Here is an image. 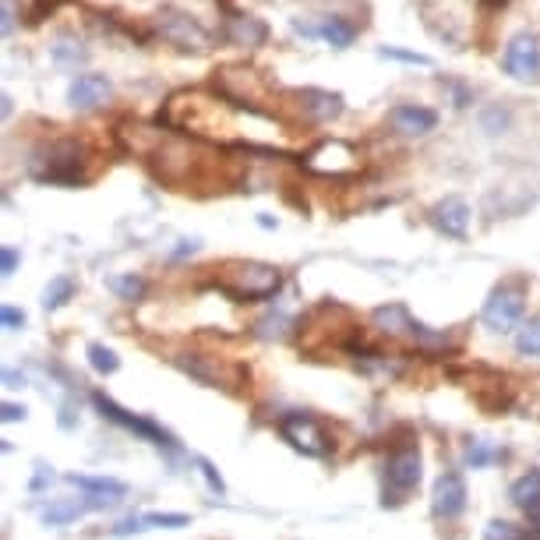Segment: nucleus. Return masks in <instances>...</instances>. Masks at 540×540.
<instances>
[{
  "instance_id": "bb28decb",
  "label": "nucleus",
  "mask_w": 540,
  "mask_h": 540,
  "mask_svg": "<svg viewBox=\"0 0 540 540\" xmlns=\"http://www.w3.org/2000/svg\"><path fill=\"white\" fill-rule=\"evenodd\" d=\"M502 456V449H495L491 442H484V438H477V442L466 445V466H473V470H480V466L495 463V459Z\"/></svg>"
},
{
  "instance_id": "7c9ffc66",
  "label": "nucleus",
  "mask_w": 540,
  "mask_h": 540,
  "mask_svg": "<svg viewBox=\"0 0 540 540\" xmlns=\"http://www.w3.org/2000/svg\"><path fill=\"white\" fill-rule=\"evenodd\" d=\"M18 25V0H0V32L11 36Z\"/></svg>"
},
{
  "instance_id": "1a4fd4ad",
  "label": "nucleus",
  "mask_w": 540,
  "mask_h": 540,
  "mask_svg": "<svg viewBox=\"0 0 540 540\" xmlns=\"http://www.w3.org/2000/svg\"><path fill=\"white\" fill-rule=\"evenodd\" d=\"M110 96H113V85L106 75H78L75 82L68 85V103L82 113L99 110Z\"/></svg>"
},
{
  "instance_id": "423d86ee",
  "label": "nucleus",
  "mask_w": 540,
  "mask_h": 540,
  "mask_svg": "<svg viewBox=\"0 0 540 540\" xmlns=\"http://www.w3.org/2000/svg\"><path fill=\"white\" fill-rule=\"evenodd\" d=\"M505 71L519 82H533L540 71V46L533 32H519L509 39V50H505Z\"/></svg>"
},
{
  "instance_id": "a878e982",
  "label": "nucleus",
  "mask_w": 540,
  "mask_h": 540,
  "mask_svg": "<svg viewBox=\"0 0 540 540\" xmlns=\"http://www.w3.org/2000/svg\"><path fill=\"white\" fill-rule=\"evenodd\" d=\"M85 353H89L92 371H99V375H113V371L120 368V357L103 343H89V350H85Z\"/></svg>"
},
{
  "instance_id": "58836bf2",
  "label": "nucleus",
  "mask_w": 540,
  "mask_h": 540,
  "mask_svg": "<svg viewBox=\"0 0 540 540\" xmlns=\"http://www.w3.org/2000/svg\"><path fill=\"white\" fill-rule=\"evenodd\" d=\"M533 533H537V537H540V509L533 512Z\"/></svg>"
},
{
  "instance_id": "39448f33",
  "label": "nucleus",
  "mask_w": 540,
  "mask_h": 540,
  "mask_svg": "<svg viewBox=\"0 0 540 540\" xmlns=\"http://www.w3.org/2000/svg\"><path fill=\"white\" fill-rule=\"evenodd\" d=\"M92 403H96V410L103 413L106 420H113L117 428L135 431L138 438H145V442L159 445V449H173V438L166 435V431L159 428V424H152V420H145V417H135V413H128V410H120V406L113 403L110 396H103V392H92Z\"/></svg>"
},
{
  "instance_id": "393cba45",
  "label": "nucleus",
  "mask_w": 540,
  "mask_h": 540,
  "mask_svg": "<svg viewBox=\"0 0 540 540\" xmlns=\"http://www.w3.org/2000/svg\"><path fill=\"white\" fill-rule=\"evenodd\" d=\"M484 540H540V537L523 530V526L509 523V519H491L488 530H484Z\"/></svg>"
},
{
  "instance_id": "dca6fc26",
  "label": "nucleus",
  "mask_w": 540,
  "mask_h": 540,
  "mask_svg": "<svg viewBox=\"0 0 540 540\" xmlns=\"http://www.w3.org/2000/svg\"><path fill=\"white\" fill-rule=\"evenodd\" d=\"M226 39L237 46H262L269 39V25L262 18H251V15H233L226 22Z\"/></svg>"
},
{
  "instance_id": "7ed1b4c3",
  "label": "nucleus",
  "mask_w": 540,
  "mask_h": 540,
  "mask_svg": "<svg viewBox=\"0 0 540 540\" xmlns=\"http://www.w3.org/2000/svg\"><path fill=\"white\" fill-rule=\"evenodd\" d=\"M526 308V290L523 283H502L484 304V325L491 332H512L519 329V318Z\"/></svg>"
},
{
  "instance_id": "9d476101",
  "label": "nucleus",
  "mask_w": 540,
  "mask_h": 540,
  "mask_svg": "<svg viewBox=\"0 0 540 540\" xmlns=\"http://www.w3.org/2000/svg\"><path fill=\"white\" fill-rule=\"evenodd\" d=\"M392 128L403 138H424L438 128V113L417 103H399L396 110H392Z\"/></svg>"
},
{
  "instance_id": "4be33fe9",
  "label": "nucleus",
  "mask_w": 540,
  "mask_h": 540,
  "mask_svg": "<svg viewBox=\"0 0 540 540\" xmlns=\"http://www.w3.org/2000/svg\"><path fill=\"white\" fill-rule=\"evenodd\" d=\"M71 297H75V279H71V276H53L50 286H46V293H43V308L57 311V308H64Z\"/></svg>"
},
{
  "instance_id": "473e14b6",
  "label": "nucleus",
  "mask_w": 540,
  "mask_h": 540,
  "mask_svg": "<svg viewBox=\"0 0 540 540\" xmlns=\"http://www.w3.org/2000/svg\"><path fill=\"white\" fill-rule=\"evenodd\" d=\"M142 530H149V526H145V519L131 516V519H124V523L113 526V537H131V533H142Z\"/></svg>"
},
{
  "instance_id": "f8f14e48",
  "label": "nucleus",
  "mask_w": 540,
  "mask_h": 540,
  "mask_svg": "<svg viewBox=\"0 0 540 540\" xmlns=\"http://www.w3.org/2000/svg\"><path fill=\"white\" fill-rule=\"evenodd\" d=\"M308 170L339 177V173L357 170V156H353V149L346 142H325L322 149H315L308 156Z\"/></svg>"
},
{
  "instance_id": "4468645a",
  "label": "nucleus",
  "mask_w": 540,
  "mask_h": 540,
  "mask_svg": "<svg viewBox=\"0 0 540 540\" xmlns=\"http://www.w3.org/2000/svg\"><path fill=\"white\" fill-rule=\"evenodd\" d=\"M431 223L445 237H466V230H470V205L463 198H445V202H438L431 209Z\"/></svg>"
},
{
  "instance_id": "ddd939ff",
  "label": "nucleus",
  "mask_w": 540,
  "mask_h": 540,
  "mask_svg": "<svg viewBox=\"0 0 540 540\" xmlns=\"http://www.w3.org/2000/svg\"><path fill=\"white\" fill-rule=\"evenodd\" d=\"M82 166V149L75 142H57L46 149V170L39 173L43 180H78Z\"/></svg>"
},
{
  "instance_id": "f257e3e1",
  "label": "nucleus",
  "mask_w": 540,
  "mask_h": 540,
  "mask_svg": "<svg viewBox=\"0 0 540 540\" xmlns=\"http://www.w3.org/2000/svg\"><path fill=\"white\" fill-rule=\"evenodd\" d=\"M283 286L279 269L265 262H233L223 276V290L237 300H265Z\"/></svg>"
},
{
  "instance_id": "72a5a7b5",
  "label": "nucleus",
  "mask_w": 540,
  "mask_h": 540,
  "mask_svg": "<svg viewBox=\"0 0 540 540\" xmlns=\"http://www.w3.org/2000/svg\"><path fill=\"white\" fill-rule=\"evenodd\" d=\"M0 322H4V329H22V325H25V311L4 308V311H0Z\"/></svg>"
},
{
  "instance_id": "f3484780",
  "label": "nucleus",
  "mask_w": 540,
  "mask_h": 540,
  "mask_svg": "<svg viewBox=\"0 0 540 540\" xmlns=\"http://www.w3.org/2000/svg\"><path fill=\"white\" fill-rule=\"evenodd\" d=\"M371 318H375V325L385 336H413V329H417V322H413L403 304H382V308H375Z\"/></svg>"
},
{
  "instance_id": "2f4dec72",
  "label": "nucleus",
  "mask_w": 540,
  "mask_h": 540,
  "mask_svg": "<svg viewBox=\"0 0 540 540\" xmlns=\"http://www.w3.org/2000/svg\"><path fill=\"white\" fill-rule=\"evenodd\" d=\"M198 473L205 477V484H209V491L212 495H226V484H223V477L216 473V466L209 463V459H198Z\"/></svg>"
},
{
  "instance_id": "f704fd0d",
  "label": "nucleus",
  "mask_w": 540,
  "mask_h": 540,
  "mask_svg": "<svg viewBox=\"0 0 540 540\" xmlns=\"http://www.w3.org/2000/svg\"><path fill=\"white\" fill-rule=\"evenodd\" d=\"M0 269H4V276H11V272L18 269V251H15V248H4V251H0Z\"/></svg>"
},
{
  "instance_id": "5701e85b",
  "label": "nucleus",
  "mask_w": 540,
  "mask_h": 540,
  "mask_svg": "<svg viewBox=\"0 0 540 540\" xmlns=\"http://www.w3.org/2000/svg\"><path fill=\"white\" fill-rule=\"evenodd\" d=\"M516 350L523 357H540V315L526 318L516 329Z\"/></svg>"
},
{
  "instance_id": "412c9836",
  "label": "nucleus",
  "mask_w": 540,
  "mask_h": 540,
  "mask_svg": "<svg viewBox=\"0 0 540 540\" xmlns=\"http://www.w3.org/2000/svg\"><path fill=\"white\" fill-rule=\"evenodd\" d=\"M50 50L60 68H78V64L89 57V50H82V43H78L75 36H57V43H53Z\"/></svg>"
},
{
  "instance_id": "cd10ccee",
  "label": "nucleus",
  "mask_w": 540,
  "mask_h": 540,
  "mask_svg": "<svg viewBox=\"0 0 540 540\" xmlns=\"http://www.w3.org/2000/svg\"><path fill=\"white\" fill-rule=\"evenodd\" d=\"M290 325L293 322L286 315H269V318H262L255 329H258V336H262V339H286V336H290Z\"/></svg>"
},
{
  "instance_id": "f03ea898",
  "label": "nucleus",
  "mask_w": 540,
  "mask_h": 540,
  "mask_svg": "<svg viewBox=\"0 0 540 540\" xmlns=\"http://www.w3.org/2000/svg\"><path fill=\"white\" fill-rule=\"evenodd\" d=\"M156 29L159 36L166 39V43H173L177 50L184 53H205L212 50V36L202 29V25L195 22L191 15H184V11L177 8H163L156 15Z\"/></svg>"
},
{
  "instance_id": "c756f323",
  "label": "nucleus",
  "mask_w": 540,
  "mask_h": 540,
  "mask_svg": "<svg viewBox=\"0 0 540 540\" xmlns=\"http://www.w3.org/2000/svg\"><path fill=\"white\" fill-rule=\"evenodd\" d=\"M382 57H392V60H403V64H420V68H431V57L424 53H410V50H399V46H382Z\"/></svg>"
},
{
  "instance_id": "c9c22d12",
  "label": "nucleus",
  "mask_w": 540,
  "mask_h": 540,
  "mask_svg": "<svg viewBox=\"0 0 540 540\" xmlns=\"http://www.w3.org/2000/svg\"><path fill=\"white\" fill-rule=\"evenodd\" d=\"M60 4H64V0H36V8H32V15H36V22H39V18H46V15H50V11H57Z\"/></svg>"
},
{
  "instance_id": "0eeeda50",
  "label": "nucleus",
  "mask_w": 540,
  "mask_h": 540,
  "mask_svg": "<svg viewBox=\"0 0 540 540\" xmlns=\"http://www.w3.org/2000/svg\"><path fill=\"white\" fill-rule=\"evenodd\" d=\"M385 484H389L396 495H410L420 484V452L413 445H403L389 456V466H385Z\"/></svg>"
},
{
  "instance_id": "20e7f679",
  "label": "nucleus",
  "mask_w": 540,
  "mask_h": 540,
  "mask_svg": "<svg viewBox=\"0 0 540 540\" xmlns=\"http://www.w3.org/2000/svg\"><path fill=\"white\" fill-rule=\"evenodd\" d=\"M279 435L297 452H304V456H325V452L332 449L325 428L311 413H286V417L279 420Z\"/></svg>"
},
{
  "instance_id": "4c0bfd02",
  "label": "nucleus",
  "mask_w": 540,
  "mask_h": 540,
  "mask_svg": "<svg viewBox=\"0 0 540 540\" xmlns=\"http://www.w3.org/2000/svg\"><path fill=\"white\" fill-rule=\"evenodd\" d=\"M18 382L25 385V375H18V371H4V385H8V389H18Z\"/></svg>"
},
{
  "instance_id": "a211bd4d",
  "label": "nucleus",
  "mask_w": 540,
  "mask_h": 540,
  "mask_svg": "<svg viewBox=\"0 0 540 540\" xmlns=\"http://www.w3.org/2000/svg\"><path fill=\"white\" fill-rule=\"evenodd\" d=\"M300 103L315 120H332L343 113V96L339 92H325V89H304L300 92Z\"/></svg>"
},
{
  "instance_id": "2eb2a0df",
  "label": "nucleus",
  "mask_w": 540,
  "mask_h": 540,
  "mask_svg": "<svg viewBox=\"0 0 540 540\" xmlns=\"http://www.w3.org/2000/svg\"><path fill=\"white\" fill-rule=\"evenodd\" d=\"M293 29L297 32H304V36H322L325 43H332L336 50H346V46L357 39V29H353L346 18H339V15H329V18H322V25H304V22H293Z\"/></svg>"
},
{
  "instance_id": "9b49d317",
  "label": "nucleus",
  "mask_w": 540,
  "mask_h": 540,
  "mask_svg": "<svg viewBox=\"0 0 540 540\" xmlns=\"http://www.w3.org/2000/svg\"><path fill=\"white\" fill-rule=\"evenodd\" d=\"M71 484L82 491H89V509H110L117 505L120 498L128 495V484L124 480H113V477H82V473H71Z\"/></svg>"
},
{
  "instance_id": "aec40b11",
  "label": "nucleus",
  "mask_w": 540,
  "mask_h": 540,
  "mask_svg": "<svg viewBox=\"0 0 540 540\" xmlns=\"http://www.w3.org/2000/svg\"><path fill=\"white\" fill-rule=\"evenodd\" d=\"M85 512H89V502H82V498H53V502L43 509V523L68 526V523H75V519H82Z\"/></svg>"
},
{
  "instance_id": "6e6552de",
  "label": "nucleus",
  "mask_w": 540,
  "mask_h": 540,
  "mask_svg": "<svg viewBox=\"0 0 540 540\" xmlns=\"http://www.w3.org/2000/svg\"><path fill=\"white\" fill-rule=\"evenodd\" d=\"M431 509H435L438 519H456L466 509V480L456 470L438 477L435 495H431Z\"/></svg>"
},
{
  "instance_id": "6ab92c4d",
  "label": "nucleus",
  "mask_w": 540,
  "mask_h": 540,
  "mask_svg": "<svg viewBox=\"0 0 540 540\" xmlns=\"http://www.w3.org/2000/svg\"><path fill=\"white\" fill-rule=\"evenodd\" d=\"M509 498H512V505L516 509H523V512H537L540 509V470H530V473H523V477L516 480L509 488Z\"/></svg>"
},
{
  "instance_id": "c85d7f7f",
  "label": "nucleus",
  "mask_w": 540,
  "mask_h": 540,
  "mask_svg": "<svg viewBox=\"0 0 540 540\" xmlns=\"http://www.w3.org/2000/svg\"><path fill=\"white\" fill-rule=\"evenodd\" d=\"M145 526H163V530H180V526H191V516H184V512H149V516H142Z\"/></svg>"
},
{
  "instance_id": "b1692460",
  "label": "nucleus",
  "mask_w": 540,
  "mask_h": 540,
  "mask_svg": "<svg viewBox=\"0 0 540 540\" xmlns=\"http://www.w3.org/2000/svg\"><path fill=\"white\" fill-rule=\"evenodd\" d=\"M106 286H110V290L117 293L120 300H138L145 293V279L135 276V272H120V276H110V279H106Z\"/></svg>"
},
{
  "instance_id": "e433bc0d",
  "label": "nucleus",
  "mask_w": 540,
  "mask_h": 540,
  "mask_svg": "<svg viewBox=\"0 0 540 540\" xmlns=\"http://www.w3.org/2000/svg\"><path fill=\"white\" fill-rule=\"evenodd\" d=\"M4 420H25V406H18V403H4Z\"/></svg>"
}]
</instances>
